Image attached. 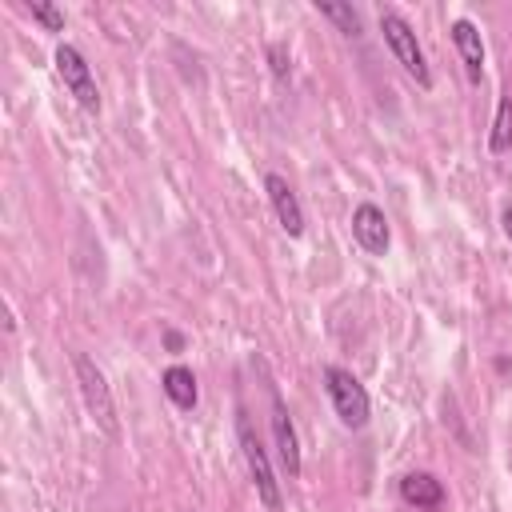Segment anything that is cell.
<instances>
[{"label": "cell", "mask_w": 512, "mask_h": 512, "mask_svg": "<svg viewBox=\"0 0 512 512\" xmlns=\"http://www.w3.org/2000/svg\"><path fill=\"white\" fill-rule=\"evenodd\" d=\"M316 12L328 16L344 36H360V12L352 4H340V0H316Z\"/></svg>", "instance_id": "cell-13"}, {"label": "cell", "mask_w": 512, "mask_h": 512, "mask_svg": "<svg viewBox=\"0 0 512 512\" xmlns=\"http://www.w3.org/2000/svg\"><path fill=\"white\" fill-rule=\"evenodd\" d=\"M160 388H164V396H168L180 412H192L196 400H200V392H196V376H192V368H184V364H168L164 376H160Z\"/></svg>", "instance_id": "cell-11"}, {"label": "cell", "mask_w": 512, "mask_h": 512, "mask_svg": "<svg viewBox=\"0 0 512 512\" xmlns=\"http://www.w3.org/2000/svg\"><path fill=\"white\" fill-rule=\"evenodd\" d=\"M268 56H272V72H276L280 80H288V72H292V60H288L284 44H272V48H268Z\"/></svg>", "instance_id": "cell-15"}, {"label": "cell", "mask_w": 512, "mask_h": 512, "mask_svg": "<svg viewBox=\"0 0 512 512\" xmlns=\"http://www.w3.org/2000/svg\"><path fill=\"white\" fill-rule=\"evenodd\" d=\"M380 32H384V44L392 48L396 64H400L420 88H432V68H428V60H424V48H420L412 24H408L396 8H380Z\"/></svg>", "instance_id": "cell-1"}, {"label": "cell", "mask_w": 512, "mask_h": 512, "mask_svg": "<svg viewBox=\"0 0 512 512\" xmlns=\"http://www.w3.org/2000/svg\"><path fill=\"white\" fill-rule=\"evenodd\" d=\"M56 76L64 80V88L76 96V104L84 112H100V88L92 80V68L84 60V52L76 44H60L56 48Z\"/></svg>", "instance_id": "cell-5"}, {"label": "cell", "mask_w": 512, "mask_h": 512, "mask_svg": "<svg viewBox=\"0 0 512 512\" xmlns=\"http://www.w3.org/2000/svg\"><path fill=\"white\" fill-rule=\"evenodd\" d=\"M400 500L416 512H436L444 504V484L432 472H408L400 476Z\"/></svg>", "instance_id": "cell-10"}, {"label": "cell", "mask_w": 512, "mask_h": 512, "mask_svg": "<svg viewBox=\"0 0 512 512\" xmlns=\"http://www.w3.org/2000/svg\"><path fill=\"white\" fill-rule=\"evenodd\" d=\"M164 348H168V352H184V336H180L176 328H168V332H164Z\"/></svg>", "instance_id": "cell-16"}, {"label": "cell", "mask_w": 512, "mask_h": 512, "mask_svg": "<svg viewBox=\"0 0 512 512\" xmlns=\"http://www.w3.org/2000/svg\"><path fill=\"white\" fill-rule=\"evenodd\" d=\"M72 368H76V380H80V392H84L88 416L100 424V432H104V436H116V432H120V424H116V404H112V392H108V380H104L100 364H96L92 356L76 352Z\"/></svg>", "instance_id": "cell-3"}, {"label": "cell", "mask_w": 512, "mask_h": 512, "mask_svg": "<svg viewBox=\"0 0 512 512\" xmlns=\"http://www.w3.org/2000/svg\"><path fill=\"white\" fill-rule=\"evenodd\" d=\"M352 236L356 244L368 252V256H384L388 244H392V232H388V216L376 208V204H356L352 208Z\"/></svg>", "instance_id": "cell-6"}, {"label": "cell", "mask_w": 512, "mask_h": 512, "mask_svg": "<svg viewBox=\"0 0 512 512\" xmlns=\"http://www.w3.org/2000/svg\"><path fill=\"white\" fill-rule=\"evenodd\" d=\"M272 440H276V456H280V464H284V472L288 476H300V440H296V428H292V420H288V408H284V400L276 396V388H272Z\"/></svg>", "instance_id": "cell-8"}, {"label": "cell", "mask_w": 512, "mask_h": 512, "mask_svg": "<svg viewBox=\"0 0 512 512\" xmlns=\"http://www.w3.org/2000/svg\"><path fill=\"white\" fill-rule=\"evenodd\" d=\"M264 192H268V200H272V212H276L280 228H284L288 236H304V208H300L292 184H288L280 172H268V176H264Z\"/></svg>", "instance_id": "cell-7"}, {"label": "cell", "mask_w": 512, "mask_h": 512, "mask_svg": "<svg viewBox=\"0 0 512 512\" xmlns=\"http://www.w3.org/2000/svg\"><path fill=\"white\" fill-rule=\"evenodd\" d=\"M324 392H328V400H332V408H336V416H340L344 428L356 432V428L368 424V412H372L368 392H364V384H360L348 368L328 364V368H324Z\"/></svg>", "instance_id": "cell-2"}, {"label": "cell", "mask_w": 512, "mask_h": 512, "mask_svg": "<svg viewBox=\"0 0 512 512\" xmlns=\"http://www.w3.org/2000/svg\"><path fill=\"white\" fill-rule=\"evenodd\" d=\"M508 148H512V92H500L496 116H492V132H488V152L500 156Z\"/></svg>", "instance_id": "cell-12"}, {"label": "cell", "mask_w": 512, "mask_h": 512, "mask_svg": "<svg viewBox=\"0 0 512 512\" xmlns=\"http://www.w3.org/2000/svg\"><path fill=\"white\" fill-rule=\"evenodd\" d=\"M500 228H504V236H508V244H512V204L500 212Z\"/></svg>", "instance_id": "cell-17"}, {"label": "cell", "mask_w": 512, "mask_h": 512, "mask_svg": "<svg viewBox=\"0 0 512 512\" xmlns=\"http://www.w3.org/2000/svg\"><path fill=\"white\" fill-rule=\"evenodd\" d=\"M28 12H32V20H36V24H44L48 32H60V28H64V12H60V8H52V4H44V0H32V4H28Z\"/></svg>", "instance_id": "cell-14"}, {"label": "cell", "mask_w": 512, "mask_h": 512, "mask_svg": "<svg viewBox=\"0 0 512 512\" xmlns=\"http://www.w3.org/2000/svg\"><path fill=\"white\" fill-rule=\"evenodd\" d=\"M452 44H456V52H460V64H464V76L472 80V84H480V76H484V40H480V28L472 24V20H452Z\"/></svg>", "instance_id": "cell-9"}, {"label": "cell", "mask_w": 512, "mask_h": 512, "mask_svg": "<svg viewBox=\"0 0 512 512\" xmlns=\"http://www.w3.org/2000/svg\"><path fill=\"white\" fill-rule=\"evenodd\" d=\"M236 432H240V452H244L248 476H252V484H256V496H260V504H264L268 512H276V508H280V484H276L272 460H268V452H264V444H260V436L252 432V424H248L244 412H240V420H236Z\"/></svg>", "instance_id": "cell-4"}]
</instances>
